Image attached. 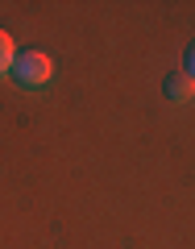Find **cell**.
I'll use <instances>...</instances> for the list:
<instances>
[{
	"label": "cell",
	"instance_id": "obj_1",
	"mask_svg": "<svg viewBox=\"0 0 195 249\" xmlns=\"http://www.w3.org/2000/svg\"><path fill=\"white\" fill-rule=\"evenodd\" d=\"M9 75L21 83V88H46V83H50V75H54V62L46 58L42 50H17Z\"/></svg>",
	"mask_w": 195,
	"mask_h": 249
},
{
	"label": "cell",
	"instance_id": "obj_3",
	"mask_svg": "<svg viewBox=\"0 0 195 249\" xmlns=\"http://www.w3.org/2000/svg\"><path fill=\"white\" fill-rule=\"evenodd\" d=\"M13 58H17V46H13V37L0 29V75L13 71Z\"/></svg>",
	"mask_w": 195,
	"mask_h": 249
},
{
	"label": "cell",
	"instance_id": "obj_4",
	"mask_svg": "<svg viewBox=\"0 0 195 249\" xmlns=\"http://www.w3.org/2000/svg\"><path fill=\"white\" fill-rule=\"evenodd\" d=\"M183 67H187V75L195 79V42H191V46L183 50Z\"/></svg>",
	"mask_w": 195,
	"mask_h": 249
},
{
	"label": "cell",
	"instance_id": "obj_2",
	"mask_svg": "<svg viewBox=\"0 0 195 249\" xmlns=\"http://www.w3.org/2000/svg\"><path fill=\"white\" fill-rule=\"evenodd\" d=\"M162 91H166V100H175V104H187V100L195 96V79L187 71H175L162 79Z\"/></svg>",
	"mask_w": 195,
	"mask_h": 249
}]
</instances>
